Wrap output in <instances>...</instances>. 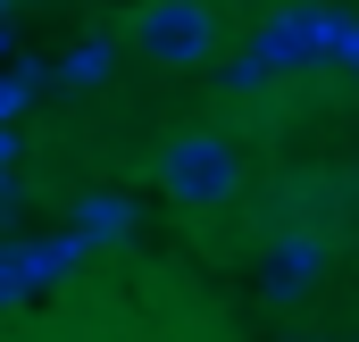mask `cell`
<instances>
[{"instance_id":"obj_1","label":"cell","mask_w":359,"mask_h":342,"mask_svg":"<svg viewBox=\"0 0 359 342\" xmlns=\"http://www.w3.org/2000/svg\"><path fill=\"white\" fill-rule=\"evenodd\" d=\"M159 192L176 209H217V200L243 192V151L226 134H176L159 151Z\"/></svg>"},{"instance_id":"obj_2","label":"cell","mask_w":359,"mask_h":342,"mask_svg":"<svg viewBox=\"0 0 359 342\" xmlns=\"http://www.w3.org/2000/svg\"><path fill=\"white\" fill-rule=\"evenodd\" d=\"M134 50L151 67H201L217 50V8L209 0H151L134 17Z\"/></svg>"},{"instance_id":"obj_3","label":"cell","mask_w":359,"mask_h":342,"mask_svg":"<svg viewBox=\"0 0 359 342\" xmlns=\"http://www.w3.org/2000/svg\"><path fill=\"white\" fill-rule=\"evenodd\" d=\"M318 275H326V242H318V234H284V242L259 259V301H268V309H301V301L318 292Z\"/></svg>"}]
</instances>
